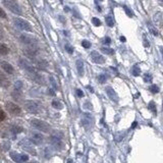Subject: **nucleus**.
<instances>
[{"mask_svg": "<svg viewBox=\"0 0 163 163\" xmlns=\"http://www.w3.org/2000/svg\"><path fill=\"white\" fill-rule=\"evenodd\" d=\"M2 3L8 10H10L11 12L17 16H20L23 13L22 8H20L19 4L17 3L16 0H2Z\"/></svg>", "mask_w": 163, "mask_h": 163, "instance_id": "f257e3e1", "label": "nucleus"}, {"mask_svg": "<svg viewBox=\"0 0 163 163\" xmlns=\"http://www.w3.org/2000/svg\"><path fill=\"white\" fill-rule=\"evenodd\" d=\"M31 124L35 129H37L38 130H41V132H43V133H49L50 129H51V127H50L48 123L40 119H32Z\"/></svg>", "mask_w": 163, "mask_h": 163, "instance_id": "f03ea898", "label": "nucleus"}, {"mask_svg": "<svg viewBox=\"0 0 163 163\" xmlns=\"http://www.w3.org/2000/svg\"><path fill=\"white\" fill-rule=\"evenodd\" d=\"M13 22H14V25H16L19 30H23V31H27V32H32L33 31L32 26L25 19H19V17H17V19H14Z\"/></svg>", "mask_w": 163, "mask_h": 163, "instance_id": "7ed1b4c3", "label": "nucleus"}, {"mask_svg": "<svg viewBox=\"0 0 163 163\" xmlns=\"http://www.w3.org/2000/svg\"><path fill=\"white\" fill-rule=\"evenodd\" d=\"M25 108L31 113H37L40 110V106L37 102L33 101V100H29V101L25 102Z\"/></svg>", "mask_w": 163, "mask_h": 163, "instance_id": "20e7f679", "label": "nucleus"}, {"mask_svg": "<svg viewBox=\"0 0 163 163\" xmlns=\"http://www.w3.org/2000/svg\"><path fill=\"white\" fill-rule=\"evenodd\" d=\"M19 66L22 67V69L27 70V72H28L29 73H36V69H35V67H33L32 65L26 60V59L20 58L19 60Z\"/></svg>", "mask_w": 163, "mask_h": 163, "instance_id": "39448f33", "label": "nucleus"}, {"mask_svg": "<svg viewBox=\"0 0 163 163\" xmlns=\"http://www.w3.org/2000/svg\"><path fill=\"white\" fill-rule=\"evenodd\" d=\"M49 141H50V144H51L56 150H61L62 147H63L61 139L57 137V136H51L49 139Z\"/></svg>", "mask_w": 163, "mask_h": 163, "instance_id": "423d86ee", "label": "nucleus"}, {"mask_svg": "<svg viewBox=\"0 0 163 163\" xmlns=\"http://www.w3.org/2000/svg\"><path fill=\"white\" fill-rule=\"evenodd\" d=\"M6 109L8 110L9 113L13 114V115H19V114H20V112H22V109L12 102H7L6 103Z\"/></svg>", "mask_w": 163, "mask_h": 163, "instance_id": "0eeeda50", "label": "nucleus"}, {"mask_svg": "<svg viewBox=\"0 0 163 163\" xmlns=\"http://www.w3.org/2000/svg\"><path fill=\"white\" fill-rule=\"evenodd\" d=\"M20 41H22L23 44H27V45H29V46H34L35 44L37 43V40L35 39L34 37L28 36V35H22V36H20Z\"/></svg>", "mask_w": 163, "mask_h": 163, "instance_id": "6e6552de", "label": "nucleus"}, {"mask_svg": "<svg viewBox=\"0 0 163 163\" xmlns=\"http://www.w3.org/2000/svg\"><path fill=\"white\" fill-rule=\"evenodd\" d=\"M44 141V137L39 133H32L31 135V143L35 145H41Z\"/></svg>", "mask_w": 163, "mask_h": 163, "instance_id": "1a4fd4ad", "label": "nucleus"}, {"mask_svg": "<svg viewBox=\"0 0 163 163\" xmlns=\"http://www.w3.org/2000/svg\"><path fill=\"white\" fill-rule=\"evenodd\" d=\"M91 58L92 60H93V62H95V63H104L105 62V58L103 57V56L100 54V53H98L97 51H93L91 53Z\"/></svg>", "mask_w": 163, "mask_h": 163, "instance_id": "9d476101", "label": "nucleus"}, {"mask_svg": "<svg viewBox=\"0 0 163 163\" xmlns=\"http://www.w3.org/2000/svg\"><path fill=\"white\" fill-rule=\"evenodd\" d=\"M105 91H106V93H107L108 97L110 98L112 101H113V102H117L118 101V96H117L116 92H115L111 87H107L105 89Z\"/></svg>", "mask_w": 163, "mask_h": 163, "instance_id": "9b49d317", "label": "nucleus"}, {"mask_svg": "<svg viewBox=\"0 0 163 163\" xmlns=\"http://www.w3.org/2000/svg\"><path fill=\"white\" fill-rule=\"evenodd\" d=\"M19 145L22 146L23 149L27 150V151H29L30 153H32V154H34V155H36V151L34 150V148L32 147V145L30 144V142L29 141H27V140H23L22 141L19 143Z\"/></svg>", "mask_w": 163, "mask_h": 163, "instance_id": "f8f14e48", "label": "nucleus"}, {"mask_svg": "<svg viewBox=\"0 0 163 163\" xmlns=\"http://www.w3.org/2000/svg\"><path fill=\"white\" fill-rule=\"evenodd\" d=\"M0 66L2 67V69H3L5 73H9V75H12L13 72H14V69H13L12 65L9 64V63H8V62H5V61L0 62Z\"/></svg>", "mask_w": 163, "mask_h": 163, "instance_id": "ddd939ff", "label": "nucleus"}, {"mask_svg": "<svg viewBox=\"0 0 163 163\" xmlns=\"http://www.w3.org/2000/svg\"><path fill=\"white\" fill-rule=\"evenodd\" d=\"M0 86L3 88H8L10 86V81L5 75L0 73Z\"/></svg>", "mask_w": 163, "mask_h": 163, "instance_id": "4468645a", "label": "nucleus"}, {"mask_svg": "<svg viewBox=\"0 0 163 163\" xmlns=\"http://www.w3.org/2000/svg\"><path fill=\"white\" fill-rule=\"evenodd\" d=\"M82 124L85 127H88V129L92 126V116L89 113H86L84 117L82 118Z\"/></svg>", "mask_w": 163, "mask_h": 163, "instance_id": "2eb2a0df", "label": "nucleus"}, {"mask_svg": "<svg viewBox=\"0 0 163 163\" xmlns=\"http://www.w3.org/2000/svg\"><path fill=\"white\" fill-rule=\"evenodd\" d=\"M76 69H78V73L80 76H84L85 73V65H84V62H83L82 59H78L76 62Z\"/></svg>", "mask_w": 163, "mask_h": 163, "instance_id": "dca6fc26", "label": "nucleus"}, {"mask_svg": "<svg viewBox=\"0 0 163 163\" xmlns=\"http://www.w3.org/2000/svg\"><path fill=\"white\" fill-rule=\"evenodd\" d=\"M10 158L13 160L14 162H17V163H20L23 162L22 161V155L16 152H10Z\"/></svg>", "mask_w": 163, "mask_h": 163, "instance_id": "f3484780", "label": "nucleus"}, {"mask_svg": "<svg viewBox=\"0 0 163 163\" xmlns=\"http://www.w3.org/2000/svg\"><path fill=\"white\" fill-rule=\"evenodd\" d=\"M8 51H9V49H8V47L6 45H4V44H0V54L6 55Z\"/></svg>", "mask_w": 163, "mask_h": 163, "instance_id": "a211bd4d", "label": "nucleus"}, {"mask_svg": "<svg viewBox=\"0 0 163 163\" xmlns=\"http://www.w3.org/2000/svg\"><path fill=\"white\" fill-rule=\"evenodd\" d=\"M52 106L55 109H58V110H60V109L63 108V105H62V103L60 101H58V100H53V101H52Z\"/></svg>", "mask_w": 163, "mask_h": 163, "instance_id": "6ab92c4d", "label": "nucleus"}, {"mask_svg": "<svg viewBox=\"0 0 163 163\" xmlns=\"http://www.w3.org/2000/svg\"><path fill=\"white\" fill-rule=\"evenodd\" d=\"M10 130H11V133H12V134L16 135V134H19V133L23 132V127H20L19 126H11Z\"/></svg>", "mask_w": 163, "mask_h": 163, "instance_id": "aec40b11", "label": "nucleus"}, {"mask_svg": "<svg viewBox=\"0 0 163 163\" xmlns=\"http://www.w3.org/2000/svg\"><path fill=\"white\" fill-rule=\"evenodd\" d=\"M132 73H133V76H140V73H141L140 67H139L138 65H135V66H133V69H132Z\"/></svg>", "mask_w": 163, "mask_h": 163, "instance_id": "412c9836", "label": "nucleus"}, {"mask_svg": "<svg viewBox=\"0 0 163 163\" xmlns=\"http://www.w3.org/2000/svg\"><path fill=\"white\" fill-rule=\"evenodd\" d=\"M101 51H102L103 53H104V54H108V55L114 54V50H113V49L106 48V47H102V48H101Z\"/></svg>", "mask_w": 163, "mask_h": 163, "instance_id": "4be33fe9", "label": "nucleus"}, {"mask_svg": "<svg viewBox=\"0 0 163 163\" xmlns=\"http://www.w3.org/2000/svg\"><path fill=\"white\" fill-rule=\"evenodd\" d=\"M105 20H106V23H107L108 27H113L114 25V20H113V17L110 16H107L105 17Z\"/></svg>", "mask_w": 163, "mask_h": 163, "instance_id": "5701e85b", "label": "nucleus"}, {"mask_svg": "<svg viewBox=\"0 0 163 163\" xmlns=\"http://www.w3.org/2000/svg\"><path fill=\"white\" fill-rule=\"evenodd\" d=\"M23 88V82L22 81H16L14 83V90H17V91H20Z\"/></svg>", "mask_w": 163, "mask_h": 163, "instance_id": "b1692460", "label": "nucleus"}, {"mask_svg": "<svg viewBox=\"0 0 163 163\" xmlns=\"http://www.w3.org/2000/svg\"><path fill=\"white\" fill-rule=\"evenodd\" d=\"M106 80H107V76H106L105 75L98 76V81H99V83H101V84H104V83L106 82Z\"/></svg>", "mask_w": 163, "mask_h": 163, "instance_id": "393cba45", "label": "nucleus"}, {"mask_svg": "<svg viewBox=\"0 0 163 163\" xmlns=\"http://www.w3.org/2000/svg\"><path fill=\"white\" fill-rule=\"evenodd\" d=\"M149 89H150V91L152 92V93H158V92H159V88L157 87L156 85H152Z\"/></svg>", "mask_w": 163, "mask_h": 163, "instance_id": "a878e982", "label": "nucleus"}, {"mask_svg": "<svg viewBox=\"0 0 163 163\" xmlns=\"http://www.w3.org/2000/svg\"><path fill=\"white\" fill-rule=\"evenodd\" d=\"M92 22L96 27H99L101 26V22H100V19H98V17H93V19H92Z\"/></svg>", "mask_w": 163, "mask_h": 163, "instance_id": "bb28decb", "label": "nucleus"}, {"mask_svg": "<svg viewBox=\"0 0 163 163\" xmlns=\"http://www.w3.org/2000/svg\"><path fill=\"white\" fill-rule=\"evenodd\" d=\"M82 46L84 47V48H90V47H91V43L89 42V41H87V40H83Z\"/></svg>", "mask_w": 163, "mask_h": 163, "instance_id": "cd10ccee", "label": "nucleus"}, {"mask_svg": "<svg viewBox=\"0 0 163 163\" xmlns=\"http://www.w3.org/2000/svg\"><path fill=\"white\" fill-rule=\"evenodd\" d=\"M144 81L146 82V83L152 82V76H151V75H148V73H146V75H144Z\"/></svg>", "mask_w": 163, "mask_h": 163, "instance_id": "c85d7f7f", "label": "nucleus"}, {"mask_svg": "<svg viewBox=\"0 0 163 163\" xmlns=\"http://www.w3.org/2000/svg\"><path fill=\"white\" fill-rule=\"evenodd\" d=\"M64 47H65V50H66V51L69 52V53H70V54H72V53L73 52V48L69 45V44H65Z\"/></svg>", "mask_w": 163, "mask_h": 163, "instance_id": "c756f323", "label": "nucleus"}, {"mask_svg": "<svg viewBox=\"0 0 163 163\" xmlns=\"http://www.w3.org/2000/svg\"><path fill=\"white\" fill-rule=\"evenodd\" d=\"M149 108L150 110H152L154 113H156V107H155V103H154L153 101L149 103Z\"/></svg>", "mask_w": 163, "mask_h": 163, "instance_id": "7c9ffc66", "label": "nucleus"}, {"mask_svg": "<svg viewBox=\"0 0 163 163\" xmlns=\"http://www.w3.org/2000/svg\"><path fill=\"white\" fill-rule=\"evenodd\" d=\"M49 80H50V82H51V85L53 86V88H54V89H57V85H56V82H55V80L53 79V76H50Z\"/></svg>", "mask_w": 163, "mask_h": 163, "instance_id": "2f4dec72", "label": "nucleus"}, {"mask_svg": "<svg viewBox=\"0 0 163 163\" xmlns=\"http://www.w3.org/2000/svg\"><path fill=\"white\" fill-rule=\"evenodd\" d=\"M0 17L1 19H6V13H5V11L1 7H0Z\"/></svg>", "mask_w": 163, "mask_h": 163, "instance_id": "473e14b6", "label": "nucleus"}, {"mask_svg": "<svg viewBox=\"0 0 163 163\" xmlns=\"http://www.w3.org/2000/svg\"><path fill=\"white\" fill-rule=\"evenodd\" d=\"M45 156L47 157V158H50V156H51V152H50L49 148H46L45 149Z\"/></svg>", "mask_w": 163, "mask_h": 163, "instance_id": "72a5a7b5", "label": "nucleus"}, {"mask_svg": "<svg viewBox=\"0 0 163 163\" xmlns=\"http://www.w3.org/2000/svg\"><path fill=\"white\" fill-rule=\"evenodd\" d=\"M5 119V113L2 110H0V121Z\"/></svg>", "mask_w": 163, "mask_h": 163, "instance_id": "f704fd0d", "label": "nucleus"}, {"mask_svg": "<svg viewBox=\"0 0 163 163\" xmlns=\"http://www.w3.org/2000/svg\"><path fill=\"white\" fill-rule=\"evenodd\" d=\"M9 147H10L9 142H4V151H7L9 149Z\"/></svg>", "mask_w": 163, "mask_h": 163, "instance_id": "c9c22d12", "label": "nucleus"}, {"mask_svg": "<svg viewBox=\"0 0 163 163\" xmlns=\"http://www.w3.org/2000/svg\"><path fill=\"white\" fill-rule=\"evenodd\" d=\"M149 28H150V31H151V33H153V34H154V36H157V35H158V33H157V31H155V29H154L153 27L149 26Z\"/></svg>", "mask_w": 163, "mask_h": 163, "instance_id": "e433bc0d", "label": "nucleus"}, {"mask_svg": "<svg viewBox=\"0 0 163 163\" xmlns=\"http://www.w3.org/2000/svg\"><path fill=\"white\" fill-rule=\"evenodd\" d=\"M22 155V161H28L29 160V156L25 155V154H20Z\"/></svg>", "mask_w": 163, "mask_h": 163, "instance_id": "4c0bfd02", "label": "nucleus"}, {"mask_svg": "<svg viewBox=\"0 0 163 163\" xmlns=\"http://www.w3.org/2000/svg\"><path fill=\"white\" fill-rule=\"evenodd\" d=\"M76 94H78L79 97H84V93H83V91L80 90V89H78V90H76Z\"/></svg>", "mask_w": 163, "mask_h": 163, "instance_id": "58836bf2", "label": "nucleus"}, {"mask_svg": "<svg viewBox=\"0 0 163 163\" xmlns=\"http://www.w3.org/2000/svg\"><path fill=\"white\" fill-rule=\"evenodd\" d=\"M124 9H126V12L127 14H129V16H133V13H132V11H130V10L129 9V8L126 7V6H124Z\"/></svg>", "mask_w": 163, "mask_h": 163, "instance_id": "ea45409f", "label": "nucleus"}, {"mask_svg": "<svg viewBox=\"0 0 163 163\" xmlns=\"http://www.w3.org/2000/svg\"><path fill=\"white\" fill-rule=\"evenodd\" d=\"M104 43H105V44H107V45H109V44L111 43V40H110V38L106 37L105 39H104Z\"/></svg>", "mask_w": 163, "mask_h": 163, "instance_id": "a19ab883", "label": "nucleus"}, {"mask_svg": "<svg viewBox=\"0 0 163 163\" xmlns=\"http://www.w3.org/2000/svg\"><path fill=\"white\" fill-rule=\"evenodd\" d=\"M48 94H50V95H52V96H54L55 95V93H54V91L52 90V89H49L48 90Z\"/></svg>", "mask_w": 163, "mask_h": 163, "instance_id": "79ce46f5", "label": "nucleus"}, {"mask_svg": "<svg viewBox=\"0 0 163 163\" xmlns=\"http://www.w3.org/2000/svg\"><path fill=\"white\" fill-rule=\"evenodd\" d=\"M120 40L122 41V42H124V41H126V38H124V37H121V38H120Z\"/></svg>", "mask_w": 163, "mask_h": 163, "instance_id": "37998d69", "label": "nucleus"}, {"mask_svg": "<svg viewBox=\"0 0 163 163\" xmlns=\"http://www.w3.org/2000/svg\"><path fill=\"white\" fill-rule=\"evenodd\" d=\"M135 126H137V122H136V121H135L134 123H133V126L132 127H135Z\"/></svg>", "mask_w": 163, "mask_h": 163, "instance_id": "c03bdc74", "label": "nucleus"}, {"mask_svg": "<svg viewBox=\"0 0 163 163\" xmlns=\"http://www.w3.org/2000/svg\"><path fill=\"white\" fill-rule=\"evenodd\" d=\"M160 50H161V52H162V55H163V47H161V48H160Z\"/></svg>", "mask_w": 163, "mask_h": 163, "instance_id": "a18cd8bd", "label": "nucleus"}, {"mask_svg": "<svg viewBox=\"0 0 163 163\" xmlns=\"http://www.w3.org/2000/svg\"><path fill=\"white\" fill-rule=\"evenodd\" d=\"M67 163H73V160H69V161H67Z\"/></svg>", "mask_w": 163, "mask_h": 163, "instance_id": "49530a36", "label": "nucleus"}, {"mask_svg": "<svg viewBox=\"0 0 163 163\" xmlns=\"http://www.w3.org/2000/svg\"><path fill=\"white\" fill-rule=\"evenodd\" d=\"M31 163H38V162H36V161H33V162H31Z\"/></svg>", "mask_w": 163, "mask_h": 163, "instance_id": "de8ad7c7", "label": "nucleus"}, {"mask_svg": "<svg viewBox=\"0 0 163 163\" xmlns=\"http://www.w3.org/2000/svg\"><path fill=\"white\" fill-rule=\"evenodd\" d=\"M100 1H103V0H100Z\"/></svg>", "mask_w": 163, "mask_h": 163, "instance_id": "09e8293b", "label": "nucleus"}]
</instances>
